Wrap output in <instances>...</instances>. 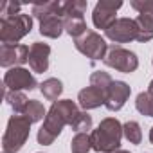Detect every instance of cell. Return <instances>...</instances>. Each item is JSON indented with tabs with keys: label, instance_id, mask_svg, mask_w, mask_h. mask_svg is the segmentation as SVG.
<instances>
[{
	"label": "cell",
	"instance_id": "obj_28",
	"mask_svg": "<svg viewBox=\"0 0 153 153\" xmlns=\"http://www.w3.org/2000/svg\"><path fill=\"white\" fill-rule=\"evenodd\" d=\"M149 142L153 144V126H151V130H149Z\"/></svg>",
	"mask_w": 153,
	"mask_h": 153
},
{
	"label": "cell",
	"instance_id": "obj_9",
	"mask_svg": "<svg viewBox=\"0 0 153 153\" xmlns=\"http://www.w3.org/2000/svg\"><path fill=\"white\" fill-rule=\"evenodd\" d=\"M4 87L13 92H22V90H34L38 87V81L24 67H13L4 74Z\"/></svg>",
	"mask_w": 153,
	"mask_h": 153
},
{
	"label": "cell",
	"instance_id": "obj_15",
	"mask_svg": "<svg viewBox=\"0 0 153 153\" xmlns=\"http://www.w3.org/2000/svg\"><path fill=\"white\" fill-rule=\"evenodd\" d=\"M65 33V24L59 15H51L40 20V34L45 38H59Z\"/></svg>",
	"mask_w": 153,
	"mask_h": 153
},
{
	"label": "cell",
	"instance_id": "obj_5",
	"mask_svg": "<svg viewBox=\"0 0 153 153\" xmlns=\"http://www.w3.org/2000/svg\"><path fill=\"white\" fill-rule=\"evenodd\" d=\"M74 45H76V49H78L83 56L90 58L92 61L105 59V56H106V52H108V43H106V40H105L99 33H96V31H92V29L85 31L79 38H76V40H74Z\"/></svg>",
	"mask_w": 153,
	"mask_h": 153
},
{
	"label": "cell",
	"instance_id": "obj_31",
	"mask_svg": "<svg viewBox=\"0 0 153 153\" xmlns=\"http://www.w3.org/2000/svg\"><path fill=\"white\" fill-rule=\"evenodd\" d=\"M151 65H153V58H151Z\"/></svg>",
	"mask_w": 153,
	"mask_h": 153
},
{
	"label": "cell",
	"instance_id": "obj_13",
	"mask_svg": "<svg viewBox=\"0 0 153 153\" xmlns=\"http://www.w3.org/2000/svg\"><path fill=\"white\" fill-rule=\"evenodd\" d=\"M51 47L43 42H34L29 49V67L36 74H43L49 68Z\"/></svg>",
	"mask_w": 153,
	"mask_h": 153
},
{
	"label": "cell",
	"instance_id": "obj_29",
	"mask_svg": "<svg viewBox=\"0 0 153 153\" xmlns=\"http://www.w3.org/2000/svg\"><path fill=\"white\" fill-rule=\"evenodd\" d=\"M148 92H151V94H153V79H151V83H149V87H148Z\"/></svg>",
	"mask_w": 153,
	"mask_h": 153
},
{
	"label": "cell",
	"instance_id": "obj_6",
	"mask_svg": "<svg viewBox=\"0 0 153 153\" xmlns=\"http://www.w3.org/2000/svg\"><path fill=\"white\" fill-rule=\"evenodd\" d=\"M103 63L110 68H115L123 74H130L135 72L139 68V58L133 51L124 49L121 45H112L108 47V52L103 59Z\"/></svg>",
	"mask_w": 153,
	"mask_h": 153
},
{
	"label": "cell",
	"instance_id": "obj_16",
	"mask_svg": "<svg viewBox=\"0 0 153 153\" xmlns=\"http://www.w3.org/2000/svg\"><path fill=\"white\" fill-rule=\"evenodd\" d=\"M61 4L63 2H56V0H49V2H36L33 6V9H31V15L38 22L43 20L45 16H51V15H59L61 16Z\"/></svg>",
	"mask_w": 153,
	"mask_h": 153
},
{
	"label": "cell",
	"instance_id": "obj_1",
	"mask_svg": "<svg viewBox=\"0 0 153 153\" xmlns=\"http://www.w3.org/2000/svg\"><path fill=\"white\" fill-rule=\"evenodd\" d=\"M79 106L76 105L72 99H58L51 105L49 112H47V117L42 124V128L38 130V144L42 146H51L58 135L61 133V130L65 126H72V123L76 121L79 114Z\"/></svg>",
	"mask_w": 153,
	"mask_h": 153
},
{
	"label": "cell",
	"instance_id": "obj_17",
	"mask_svg": "<svg viewBox=\"0 0 153 153\" xmlns=\"http://www.w3.org/2000/svg\"><path fill=\"white\" fill-rule=\"evenodd\" d=\"M4 96H6L7 105L13 108V112L16 115H24V112H25L31 99H27V96L24 92H13V90H7L6 87H4Z\"/></svg>",
	"mask_w": 153,
	"mask_h": 153
},
{
	"label": "cell",
	"instance_id": "obj_19",
	"mask_svg": "<svg viewBox=\"0 0 153 153\" xmlns=\"http://www.w3.org/2000/svg\"><path fill=\"white\" fill-rule=\"evenodd\" d=\"M63 24H65V33L68 36H72L74 40L79 38L85 31H88L83 16H68V18H63Z\"/></svg>",
	"mask_w": 153,
	"mask_h": 153
},
{
	"label": "cell",
	"instance_id": "obj_22",
	"mask_svg": "<svg viewBox=\"0 0 153 153\" xmlns=\"http://www.w3.org/2000/svg\"><path fill=\"white\" fill-rule=\"evenodd\" d=\"M92 149V139L88 133H76L70 140L72 153H88Z\"/></svg>",
	"mask_w": 153,
	"mask_h": 153
},
{
	"label": "cell",
	"instance_id": "obj_8",
	"mask_svg": "<svg viewBox=\"0 0 153 153\" xmlns=\"http://www.w3.org/2000/svg\"><path fill=\"white\" fill-rule=\"evenodd\" d=\"M123 7V0H99L92 13V22L97 29L108 31L115 20H117V11Z\"/></svg>",
	"mask_w": 153,
	"mask_h": 153
},
{
	"label": "cell",
	"instance_id": "obj_2",
	"mask_svg": "<svg viewBox=\"0 0 153 153\" xmlns=\"http://www.w3.org/2000/svg\"><path fill=\"white\" fill-rule=\"evenodd\" d=\"M123 124L115 117H105L96 130H92L90 139H92V149L97 153H112L121 149V140H123Z\"/></svg>",
	"mask_w": 153,
	"mask_h": 153
},
{
	"label": "cell",
	"instance_id": "obj_10",
	"mask_svg": "<svg viewBox=\"0 0 153 153\" xmlns=\"http://www.w3.org/2000/svg\"><path fill=\"white\" fill-rule=\"evenodd\" d=\"M105 34L114 43H130L139 38V25L135 18H117L115 24L105 31Z\"/></svg>",
	"mask_w": 153,
	"mask_h": 153
},
{
	"label": "cell",
	"instance_id": "obj_7",
	"mask_svg": "<svg viewBox=\"0 0 153 153\" xmlns=\"http://www.w3.org/2000/svg\"><path fill=\"white\" fill-rule=\"evenodd\" d=\"M130 6L139 13L135 22L139 25L137 42L146 43L153 40V0H131Z\"/></svg>",
	"mask_w": 153,
	"mask_h": 153
},
{
	"label": "cell",
	"instance_id": "obj_4",
	"mask_svg": "<svg viewBox=\"0 0 153 153\" xmlns=\"http://www.w3.org/2000/svg\"><path fill=\"white\" fill-rule=\"evenodd\" d=\"M33 31V15H15L9 18H0V42L4 45H16Z\"/></svg>",
	"mask_w": 153,
	"mask_h": 153
},
{
	"label": "cell",
	"instance_id": "obj_23",
	"mask_svg": "<svg viewBox=\"0 0 153 153\" xmlns=\"http://www.w3.org/2000/svg\"><path fill=\"white\" fill-rule=\"evenodd\" d=\"M123 133H124V139L130 144H140L142 142V130H140V124L137 121L124 123L123 124Z\"/></svg>",
	"mask_w": 153,
	"mask_h": 153
},
{
	"label": "cell",
	"instance_id": "obj_24",
	"mask_svg": "<svg viewBox=\"0 0 153 153\" xmlns=\"http://www.w3.org/2000/svg\"><path fill=\"white\" fill-rule=\"evenodd\" d=\"M135 108L139 114L142 115H148V117H153V94L151 92H140L135 99Z\"/></svg>",
	"mask_w": 153,
	"mask_h": 153
},
{
	"label": "cell",
	"instance_id": "obj_21",
	"mask_svg": "<svg viewBox=\"0 0 153 153\" xmlns=\"http://www.w3.org/2000/svg\"><path fill=\"white\" fill-rule=\"evenodd\" d=\"M47 112H49V110H45L43 103H40V101H36V99H31L29 105H27V108H25V112H24V115H25L31 123H40V121H45Z\"/></svg>",
	"mask_w": 153,
	"mask_h": 153
},
{
	"label": "cell",
	"instance_id": "obj_11",
	"mask_svg": "<svg viewBox=\"0 0 153 153\" xmlns=\"http://www.w3.org/2000/svg\"><path fill=\"white\" fill-rule=\"evenodd\" d=\"M29 49L24 43L16 45H0V65L4 68H13V67H22L24 63H29Z\"/></svg>",
	"mask_w": 153,
	"mask_h": 153
},
{
	"label": "cell",
	"instance_id": "obj_25",
	"mask_svg": "<svg viewBox=\"0 0 153 153\" xmlns=\"http://www.w3.org/2000/svg\"><path fill=\"white\" fill-rule=\"evenodd\" d=\"M112 83H114V79H112V76H110L108 72L96 70V72L90 74V85L96 87V88H99V90H103L105 94H106V90L110 88Z\"/></svg>",
	"mask_w": 153,
	"mask_h": 153
},
{
	"label": "cell",
	"instance_id": "obj_30",
	"mask_svg": "<svg viewBox=\"0 0 153 153\" xmlns=\"http://www.w3.org/2000/svg\"><path fill=\"white\" fill-rule=\"evenodd\" d=\"M112 153H130V151H126V149H117V151H112Z\"/></svg>",
	"mask_w": 153,
	"mask_h": 153
},
{
	"label": "cell",
	"instance_id": "obj_26",
	"mask_svg": "<svg viewBox=\"0 0 153 153\" xmlns=\"http://www.w3.org/2000/svg\"><path fill=\"white\" fill-rule=\"evenodd\" d=\"M92 124H94L92 115H90L88 112L81 110V112L78 114V117H76V121L72 123L70 128H72L76 133H88V130H92Z\"/></svg>",
	"mask_w": 153,
	"mask_h": 153
},
{
	"label": "cell",
	"instance_id": "obj_27",
	"mask_svg": "<svg viewBox=\"0 0 153 153\" xmlns=\"http://www.w3.org/2000/svg\"><path fill=\"white\" fill-rule=\"evenodd\" d=\"M20 9H22V4L18 2H4L0 6V18H9V16L20 15Z\"/></svg>",
	"mask_w": 153,
	"mask_h": 153
},
{
	"label": "cell",
	"instance_id": "obj_14",
	"mask_svg": "<svg viewBox=\"0 0 153 153\" xmlns=\"http://www.w3.org/2000/svg\"><path fill=\"white\" fill-rule=\"evenodd\" d=\"M105 101H106V94L96 87H85L83 90H79L78 94V103L79 106L88 112V110H94V108H99V106H105Z\"/></svg>",
	"mask_w": 153,
	"mask_h": 153
},
{
	"label": "cell",
	"instance_id": "obj_18",
	"mask_svg": "<svg viewBox=\"0 0 153 153\" xmlns=\"http://www.w3.org/2000/svg\"><path fill=\"white\" fill-rule=\"evenodd\" d=\"M40 92L43 94L45 99L49 101H58V97L63 94V83L58 79V78H49L45 79L43 83H40Z\"/></svg>",
	"mask_w": 153,
	"mask_h": 153
},
{
	"label": "cell",
	"instance_id": "obj_12",
	"mask_svg": "<svg viewBox=\"0 0 153 153\" xmlns=\"http://www.w3.org/2000/svg\"><path fill=\"white\" fill-rule=\"evenodd\" d=\"M130 94H131V87L128 83H124V81H114L110 85V88L106 90V101H105L106 110L119 112L126 105Z\"/></svg>",
	"mask_w": 153,
	"mask_h": 153
},
{
	"label": "cell",
	"instance_id": "obj_32",
	"mask_svg": "<svg viewBox=\"0 0 153 153\" xmlns=\"http://www.w3.org/2000/svg\"><path fill=\"white\" fill-rule=\"evenodd\" d=\"M2 153H7V151H2Z\"/></svg>",
	"mask_w": 153,
	"mask_h": 153
},
{
	"label": "cell",
	"instance_id": "obj_20",
	"mask_svg": "<svg viewBox=\"0 0 153 153\" xmlns=\"http://www.w3.org/2000/svg\"><path fill=\"white\" fill-rule=\"evenodd\" d=\"M88 7V2L85 0H68V2L61 4V18L68 16H83Z\"/></svg>",
	"mask_w": 153,
	"mask_h": 153
},
{
	"label": "cell",
	"instance_id": "obj_3",
	"mask_svg": "<svg viewBox=\"0 0 153 153\" xmlns=\"http://www.w3.org/2000/svg\"><path fill=\"white\" fill-rule=\"evenodd\" d=\"M31 121L25 117V115H11L9 121H7V128H6V133L2 137V149L7 151V153H16L20 151L27 139H29V133H31Z\"/></svg>",
	"mask_w": 153,
	"mask_h": 153
}]
</instances>
